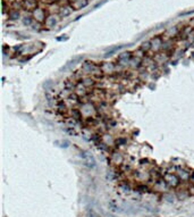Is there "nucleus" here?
I'll use <instances>...</instances> for the list:
<instances>
[{"instance_id":"nucleus-1","label":"nucleus","mask_w":194,"mask_h":217,"mask_svg":"<svg viewBox=\"0 0 194 217\" xmlns=\"http://www.w3.org/2000/svg\"><path fill=\"white\" fill-rule=\"evenodd\" d=\"M22 7L30 12H34L38 8V0H23Z\"/></svg>"},{"instance_id":"nucleus-2","label":"nucleus","mask_w":194,"mask_h":217,"mask_svg":"<svg viewBox=\"0 0 194 217\" xmlns=\"http://www.w3.org/2000/svg\"><path fill=\"white\" fill-rule=\"evenodd\" d=\"M33 15H34V17L38 21H43V20L45 21V13L41 8H36L35 10L33 12Z\"/></svg>"},{"instance_id":"nucleus-3","label":"nucleus","mask_w":194,"mask_h":217,"mask_svg":"<svg viewBox=\"0 0 194 217\" xmlns=\"http://www.w3.org/2000/svg\"><path fill=\"white\" fill-rule=\"evenodd\" d=\"M44 4H52V2H55L56 0H42Z\"/></svg>"}]
</instances>
